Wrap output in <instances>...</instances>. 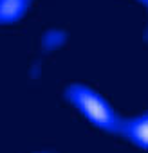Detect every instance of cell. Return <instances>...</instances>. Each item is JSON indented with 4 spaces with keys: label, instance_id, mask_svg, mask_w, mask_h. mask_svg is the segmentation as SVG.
Returning <instances> with one entry per match:
<instances>
[{
    "label": "cell",
    "instance_id": "obj_1",
    "mask_svg": "<svg viewBox=\"0 0 148 153\" xmlns=\"http://www.w3.org/2000/svg\"><path fill=\"white\" fill-rule=\"evenodd\" d=\"M72 97H74V101H76V105H78L92 121H96L98 124L107 126V124L112 121L108 108H107L103 103H99V99H98L94 94H90V92H87V90H76Z\"/></svg>",
    "mask_w": 148,
    "mask_h": 153
},
{
    "label": "cell",
    "instance_id": "obj_2",
    "mask_svg": "<svg viewBox=\"0 0 148 153\" xmlns=\"http://www.w3.org/2000/svg\"><path fill=\"white\" fill-rule=\"evenodd\" d=\"M132 135H134L137 140H141V142L148 144V119L135 123V124H134V128H132Z\"/></svg>",
    "mask_w": 148,
    "mask_h": 153
}]
</instances>
